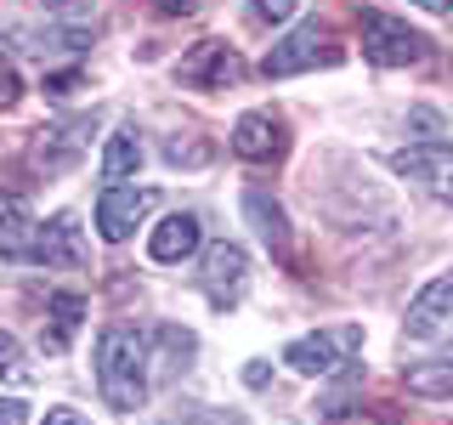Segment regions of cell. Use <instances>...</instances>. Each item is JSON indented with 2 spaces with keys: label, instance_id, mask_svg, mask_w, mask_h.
Returning a JSON list of instances; mask_svg holds the SVG:
<instances>
[{
  "label": "cell",
  "instance_id": "obj_1",
  "mask_svg": "<svg viewBox=\"0 0 453 425\" xmlns=\"http://www.w3.org/2000/svg\"><path fill=\"white\" fill-rule=\"evenodd\" d=\"M96 391L119 414H136L148 403V340L125 323H108L96 335Z\"/></svg>",
  "mask_w": 453,
  "mask_h": 425
},
{
  "label": "cell",
  "instance_id": "obj_2",
  "mask_svg": "<svg viewBox=\"0 0 453 425\" xmlns=\"http://www.w3.org/2000/svg\"><path fill=\"white\" fill-rule=\"evenodd\" d=\"M340 57H346V46H340V35L329 23H301L266 51L261 74L266 80H289V74H306V68H334Z\"/></svg>",
  "mask_w": 453,
  "mask_h": 425
},
{
  "label": "cell",
  "instance_id": "obj_3",
  "mask_svg": "<svg viewBox=\"0 0 453 425\" xmlns=\"http://www.w3.org/2000/svg\"><path fill=\"white\" fill-rule=\"evenodd\" d=\"M357 35H363V57L380 63V68H408V63H425V57H431V40H425L419 28H408L403 18H391V12H363Z\"/></svg>",
  "mask_w": 453,
  "mask_h": 425
},
{
  "label": "cell",
  "instance_id": "obj_4",
  "mask_svg": "<svg viewBox=\"0 0 453 425\" xmlns=\"http://www.w3.org/2000/svg\"><path fill=\"white\" fill-rule=\"evenodd\" d=\"M363 352V323H334V329H318V335H301L289 340L283 363L295 375H334L340 363H351Z\"/></svg>",
  "mask_w": 453,
  "mask_h": 425
},
{
  "label": "cell",
  "instance_id": "obj_5",
  "mask_svg": "<svg viewBox=\"0 0 453 425\" xmlns=\"http://www.w3.org/2000/svg\"><path fill=\"white\" fill-rule=\"evenodd\" d=\"M250 68L244 57H238L226 40H198V46L176 63V80L188 85V91H226V85H238Z\"/></svg>",
  "mask_w": 453,
  "mask_h": 425
},
{
  "label": "cell",
  "instance_id": "obj_6",
  "mask_svg": "<svg viewBox=\"0 0 453 425\" xmlns=\"http://www.w3.org/2000/svg\"><path fill=\"white\" fill-rule=\"evenodd\" d=\"M153 205H159V193H153V188H125V182H108L103 198H96V233H103L108 244H125V238H131L136 227L153 216Z\"/></svg>",
  "mask_w": 453,
  "mask_h": 425
},
{
  "label": "cell",
  "instance_id": "obj_7",
  "mask_svg": "<svg viewBox=\"0 0 453 425\" xmlns=\"http://www.w3.org/2000/svg\"><path fill=\"white\" fill-rule=\"evenodd\" d=\"M391 165H396V176L419 182L431 198L453 205V142H419V148H403Z\"/></svg>",
  "mask_w": 453,
  "mask_h": 425
},
{
  "label": "cell",
  "instance_id": "obj_8",
  "mask_svg": "<svg viewBox=\"0 0 453 425\" xmlns=\"http://www.w3.org/2000/svg\"><path fill=\"white\" fill-rule=\"evenodd\" d=\"M403 329H408V340H453V273L431 278L414 301H408Z\"/></svg>",
  "mask_w": 453,
  "mask_h": 425
},
{
  "label": "cell",
  "instance_id": "obj_9",
  "mask_svg": "<svg viewBox=\"0 0 453 425\" xmlns=\"http://www.w3.org/2000/svg\"><path fill=\"white\" fill-rule=\"evenodd\" d=\"M233 153L250 159V165H278L283 153H289V131H283L278 113L250 108V113H238V125H233Z\"/></svg>",
  "mask_w": 453,
  "mask_h": 425
},
{
  "label": "cell",
  "instance_id": "obj_10",
  "mask_svg": "<svg viewBox=\"0 0 453 425\" xmlns=\"http://www.w3.org/2000/svg\"><path fill=\"white\" fill-rule=\"evenodd\" d=\"M244 283H250V255L244 244H210L204 250V295H210V306H238L244 301Z\"/></svg>",
  "mask_w": 453,
  "mask_h": 425
},
{
  "label": "cell",
  "instance_id": "obj_11",
  "mask_svg": "<svg viewBox=\"0 0 453 425\" xmlns=\"http://www.w3.org/2000/svg\"><path fill=\"white\" fill-rule=\"evenodd\" d=\"M244 216L255 221V233L266 238V250L278 255L289 273H301V255H295V233H289V216H283V205L266 188H250L244 193Z\"/></svg>",
  "mask_w": 453,
  "mask_h": 425
},
{
  "label": "cell",
  "instance_id": "obj_12",
  "mask_svg": "<svg viewBox=\"0 0 453 425\" xmlns=\"http://www.w3.org/2000/svg\"><path fill=\"white\" fill-rule=\"evenodd\" d=\"M80 131H91V120H74V125H46V131H35V142H28V165L35 170H46V176H57V170H68L80 159V148H85V136Z\"/></svg>",
  "mask_w": 453,
  "mask_h": 425
},
{
  "label": "cell",
  "instance_id": "obj_13",
  "mask_svg": "<svg viewBox=\"0 0 453 425\" xmlns=\"http://www.w3.org/2000/svg\"><path fill=\"white\" fill-rule=\"evenodd\" d=\"M35 261H46V267H85V227L68 216V210L51 216V221H40Z\"/></svg>",
  "mask_w": 453,
  "mask_h": 425
},
{
  "label": "cell",
  "instance_id": "obj_14",
  "mask_svg": "<svg viewBox=\"0 0 453 425\" xmlns=\"http://www.w3.org/2000/svg\"><path fill=\"white\" fill-rule=\"evenodd\" d=\"M35 244H40V221L28 216V205L18 193H0V255L35 261Z\"/></svg>",
  "mask_w": 453,
  "mask_h": 425
},
{
  "label": "cell",
  "instance_id": "obj_15",
  "mask_svg": "<svg viewBox=\"0 0 453 425\" xmlns=\"http://www.w3.org/2000/svg\"><path fill=\"white\" fill-rule=\"evenodd\" d=\"M204 244V227H198V216H170V221H159L153 227V238H148V255L153 261H188V255Z\"/></svg>",
  "mask_w": 453,
  "mask_h": 425
},
{
  "label": "cell",
  "instance_id": "obj_16",
  "mask_svg": "<svg viewBox=\"0 0 453 425\" xmlns=\"http://www.w3.org/2000/svg\"><path fill=\"white\" fill-rule=\"evenodd\" d=\"M46 329H40V352H68V340L80 335V318H85V295H74V290H63V295H51L46 301Z\"/></svg>",
  "mask_w": 453,
  "mask_h": 425
},
{
  "label": "cell",
  "instance_id": "obj_17",
  "mask_svg": "<svg viewBox=\"0 0 453 425\" xmlns=\"http://www.w3.org/2000/svg\"><path fill=\"white\" fill-rule=\"evenodd\" d=\"M403 386L414 391V397H431V403H453V358L403 368Z\"/></svg>",
  "mask_w": 453,
  "mask_h": 425
},
{
  "label": "cell",
  "instance_id": "obj_18",
  "mask_svg": "<svg viewBox=\"0 0 453 425\" xmlns=\"http://www.w3.org/2000/svg\"><path fill=\"white\" fill-rule=\"evenodd\" d=\"M136 165H142V136H136V125H119L103 153V182H125Z\"/></svg>",
  "mask_w": 453,
  "mask_h": 425
},
{
  "label": "cell",
  "instance_id": "obj_19",
  "mask_svg": "<svg viewBox=\"0 0 453 425\" xmlns=\"http://www.w3.org/2000/svg\"><path fill=\"white\" fill-rule=\"evenodd\" d=\"M153 346H159V368H165V375H181V368L193 363L198 340H193V329H176V323H165V329H159V340H153Z\"/></svg>",
  "mask_w": 453,
  "mask_h": 425
},
{
  "label": "cell",
  "instance_id": "obj_20",
  "mask_svg": "<svg viewBox=\"0 0 453 425\" xmlns=\"http://www.w3.org/2000/svg\"><path fill=\"white\" fill-rule=\"evenodd\" d=\"M210 153H216V148H210V142L198 136V131H176V136L165 142V165H176V170H198V165H210Z\"/></svg>",
  "mask_w": 453,
  "mask_h": 425
},
{
  "label": "cell",
  "instance_id": "obj_21",
  "mask_svg": "<svg viewBox=\"0 0 453 425\" xmlns=\"http://www.w3.org/2000/svg\"><path fill=\"white\" fill-rule=\"evenodd\" d=\"M18 97H23V80H18V68H12V57L0 51V108H18Z\"/></svg>",
  "mask_w": 453,
  "mask_h": 425
},
{
  "label": "cell",
  "instance_id": "obj_22",
  "mask_svg": "<svg viewBox=\"0 0 453 425\" xmlns=\"http://www.w3.org/2000/svg\"><path fill=\"white\" fill-rule=\"evenodd\" d=\"M0 375H23V352L6 329H0Z\"/></svg>",
  "mask_w": 453,
  "mask_h": 425
},
{
  "label": "cell",
  "instance_id": "obj_23",
  "mask_svg": "<svg viewBox=\"0 0 453 425\" xmlns=\"http://www.w3.org/2000/svg\"><path fill=\"white\" fill-rule=\"evenodd\" d=\"M295 12V0H255V18H266V23H283Z\"/></svg>",
  "mask_w": 453,
  "mask_h": 425
},
{
  "label": "cell",
  "instance_id": "obj_24",
  "mask_svg": "<svg viewBox=\"0 0 453 425\" xmlns=\"http://www.w3.org/2000/svg\"><path fill=\"white\" fill-rule=\"evenodd\" d=\"M0 425H28V403H18V397H0Z\"/></svg>",
  "mask_w": 453,
  "mask_h": 425
},
{
  "label": "cell",
  "instance_id": "obj_25",
  "mask_svg": "<svg viewBox=\"0 0 453 425\" xmlns=\"http://www.w3.org/2000/svg\"><path fill=\"white\" fill-rule=\"evenodd\" d=\"M198 0H153V12H165V18H188Z\"/></svg>",
  "mask_w": 453,
  "mask_h": 425
},
{
  "label": "cell",
  "instance_id": "obj_26",
  "mask_svg": "<svg viewBox=\"0 0 453 425\" xmlns=\"http://www.w3.org/2000/svg\"><path fill=\"white\" fill-rule=\"evenodd\" d=\"M46 425H91V420H85L80 408H51V414H46Z\"/></svg>",
  "mask_w": 453,
  "mask_h": 425
},
{
  "label": "cell",
  "instance_id": "obj_27",
  "mask_svg": "<svg viewBox=\"0 0 453 425\" xmlns=\"http://www.w3.org/2000/svg\"><path fill=\"white\" fill-rule=\"evenodd\" d=\"M244 380H250L255 391H261V386H266V380H273V375H266V363H250V368H244Z\"/></svg>",
  "mask_w": 453,
  "mask_h": 425
},
{
  "label": "cell",
  "instance_id": "obj_28",
  "mask_svg": "<svg viewBox=\"0 0 453 425\" xmlns=\"http://www.w3.org/2000/svg\"><path fill=\"white\" fill-rule=\"evenodd\" d=\"M46 6H51V12H74L80 0H46Z\"/></svg>",
  "mask_w": 453,
  "mask_h": 425
},
{
  "label": "cell",
  "instance_id": "obj_29",
  "mask_svg": "<svg viewBox=\"0 0 453 425\" xmlns=\"http://www.w3.org/2000/svg\"><path fill=\"white\" fill-rule=\"evenodd\" d=\"M419 6H425V12H448L453 0H419Z\"/></svg>",
  "mask_w": 453,
  "mask_h": 425
}]
</instances>
